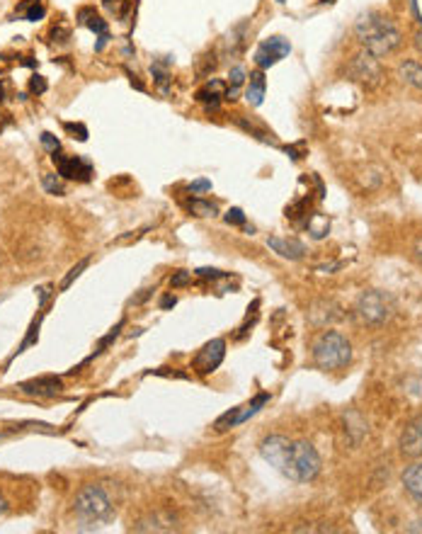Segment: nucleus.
I'll return each mask as SVG.
<instances>
[{
	"instance_id": "nucleus-7",
	"label": "nucleus",
	"mask_w": 422,
	"mask_h": 534,
	"mask_svg": "<svg viewBox=\"0 0 422 534\" xmlns=\"http://www.w3.org/2000/svg\"><path fill=\"white\" fill-rule=\"evenodd\" d=\"M269 400V394H258L250 403H245V405H238V408H230L228 413H223L221 415L219 420H216V432H226V430H230V428H238V425H243L245 420H250L253 418L255 413H258L260 408H262L264 403Z\"/></svg>"
},
{
	"instance_id": "nucleus-19",
	"label": "nucleus",
	"mask_w": 422,
	"mask_h": 534,
	"mask_svg": "<svg viewBox=\"0 0 422 534\" xmlns=\"http://www.w3.org/2000/svg\"><path fill=\"white\" fill-rule=\"evenodd\" d=\"M245 29H248V24H238V27H233L228 34H226V51L233 56V54H240L245 47Z\"/></svg>"
},
{
	"instance_id": "nucleus-33",
	"label": "nucleus",
	"mask_w": 422,
	"mask_h": 534,
	"mask_svg": "<svg viewBox=\"0 0 422 534\" xmlns=\"http://www.w3.org/2000/svg\"><path fill=\"white\" fill-rule=\"evenodd\" d=\"M121 5H126V0H105V8L110 10V13H115L117 17H124V10H121Z\"/></svg>"
},
{
	"instance_id": "nucleus-9",
	"label": "nucleus",
	"mask_w": 422,
	"mask_h": 534,
	"mask_svg": "<svg viewBox=\"0 0 422 534\" xmlns=\"http://www.w3.org/2000/svg\"><path fill=\"white\" fill-rule=\"evenodd\" d=\"M289 54H292L289 39L269 37V39H264V42L258 47V51H255V63H258L260 68H269V66H274V63L282 61V58H287Z\"/></svg>"
},
{
	"instance_id": "nucleus-27",
	"label": "nucleus",
	"mask_w": 422,
	"mask_h": 534,
	"mask_svg": "<svg viewBox=\"0 0 422 534\" xmlns=\"http://www.w3.org/2000/svg\"><path fill=\"white\" fill-rule=\"evenodd\" d=\"M63 129L71 131L73 138H78V141H87V129H85V124H73V122H66V124H63Z\"/></svg>"
},
{
	"instance_id": "nucleus-15",
	"label": "nucleus",
	"mask_w": 422,
	"mask_h": 534,
	"mask_svg": "<svg viewBox=\"0 0 422 534\" xmlns=\"http://www.w3.org/2000/svg\"><path fill=\"white\" fill-rule=\"evenodd\" d=\"M403 488L418 505H422V462L413 464V467L403 474Z\"/></svg>"
},
{
	"instance_id": "nucleus-40",
	"label": "nucleus",
	"mask_w": 422,
	"mask_h": 534,
	"mask_svg": "<svg viewBox=\"0 0 422 534\" xmlns=\"http://www.w3.org/2000/svg\"><path fill=\"white\" fill-rule=\"evenodd\" d=\"M277 3H287V0H277Z\"/></svg>"
},
{
	"instance_id": "nucleus-34",
	"label": "nucleus",
	"mask_w": 422,
	"mask_h": 534,
	"mask_svg": "<svg viewBox=\"0 0 422 534\" xmlns=\"http://www.w3.org/2000/svg\"><path fill=\"white\" fill-rule=\"evenodd\" d=\"M42 143H44V146H47L51 153H56V151H58V138L53 136V134L44 131V134H42Z\"/></svg>"
},
{
	"instance_id": "nucleus-10",
	"label": "nucleus",
	"mask_w": 422,
	"mask_h": 534,
	"mask_svg": "<svg viewBox=\"0 0 422 534\" xmlns=\"http://www.w3.org/2000/svg\"><path fill=\"white\" fill-rule=\"evenodd\" d=\"M223 357H226V343L221 338H214L211 343L204 345L197 357H194V369H197L199 374H211L214 369H219Z\"/></svg>"
},
{
	"instance_id": "nucleus-16",
	"label": "nucleus",
	"mask_w": 422,
	"mask_h": 534,
	"mask_svg": "<svg viewBox=\"0 0 422 534\" xmlns=\"http://www.w3.org/2000/svg\"><path fill=\"white\" fill-rule=\"evenodd\" d=\"M264 90H267V81H264L262 71L250 73L248 90H245V100H248L253 107H260L262 105V100H264Z\"/></svg>"
},
{
	"instance_id": "nucleus-5",
	"label": "nucleus",
	"mask_w": 422,
	"mask_h": 534,
	"mask_svg": "<svg viewBox=\"0 0 422 534\" xmlns=\"http://www.w3.org/2000/svg\"><path fill=\"white\" fill-rule=\"evenodd\" d=\"M357 318L364 325H384L386 321H391V316L396 314V301L391 294L381 289H369L360 296L355 306Z\"/></svg>"
},
{
	"instance_id": "nucleus-17",
	"label": "nucleus",
	"mask_w": 422,
	"mask_h": 534,
	"mask_svg": "<svg viewBox=\"0 0 422 534\" xmlns=\"http://www.w3.org/2000/svg\"><path fill=\"white\" fill-rule=\"evenodd\" d=\"M226 92V86L221 81H211L207 83V86L202 88V90L197 92V100L199 102H207V110H219V100L221 95Z\"/></svg>"
},
{
	"instance_id": "nucleus-20",
	"label": "nucleus",
	"mask_w": 422,
	"mask_h": 534,
	"mask_svg": "<svg viewBox=\"0 0 422 534\" xmlns=\"http://www.w3.org/2000/svg\"><path fill=\"white\" fill-rule=\"evenodd\" d=\"M228 83H230V86H228V90H226V97H230V100H233V97L238 95V88L245 83V68L243 66H233V68H230Z\"/></svg>"
},
{
	"instance_id": "nucleus-25",
	"label": "nucleus",
	"mask_w": 422,
	"mask_h": 534,
	"mask_svg": "<svg viewBox=\"0 0 422 534\" xmlns=\"http://www.w3.org/2000/svg\"><path fill=\"white\" fill-rule=\"evenodd\" d=\"M44 5L42 0H32V3H27V10H24V19H29V22H37V19L44 17Z\"/></svg>"
},
{
	"instance_id": "nucleus-18",
	"label": "nucleus",
	"mask_w": 422,
	"mask_h": 534,
	"mask_svg": "<svg viewBox=\"0 0 422 534\" xmlns=\"http://www.w3.org/2000/svg\"><path fill=\"white\" fill-rule=\"evenodd\" d=\"M398 76L403 78V83H408V86L422 92V66L418 61H403L398 66Z\"/></svg>"
},
{
	"instance_id": "nucleus-13",
	"label": "nucleus",
	"mask_w": 422,
	"mask_h": 534,
	"mask_svg": "<svg viewBox=\"0 0 422 534\" xmlns=\"http://www.w3.org/2000/svg\"><path fill=\"white\" fill-rule=\"evenodd\" d=\"M61 389H63V384L58 377H39V379H32V382L19 384V391L29 394V396H39V398L56 396Z\"/></svg>"
},
{
	"instance_id": "nucleus-14",
	"label": "nucleus",
	"mask_w": 422,
	"mask_h": 534,
	"mask_svg": "<svg viewBox=\"0 0 422 534\" xmlns=\"http://www.w3.org/2000/svg\"><path fill=\"white\" fill-rule=\"evenodd\" d=\"M267 245L287 260H301L303 255H306V245L296 238H279V236H272V238H267Z\"/></svg>"
},
{
	"instance_id": "nucleus-24",
	"label": "nucleus",
	"mask_w": 422,
	"mask_h": 534,
	"mask_svg": "<svg viewBox=\"0 0 422 534\" xmlns=\"http://www.w3.org/2000/svg\"><path fill=\"white\" fill-rule=\"evenodd\" d=\"M42 185H44V190H47L49 195H56V197H63V195H66V190H63L61 180H58L56 175H51V172H47V175L42 177Z\"/></svg>"
},
{
	"instance_id": "nucleus-30",
	"label": "nucleus",
	"mask_w": 422,
	"mask_h": 534,
	"mask_svg": "<svg viewBox=\"0 0 422 534\" xmlns=\"http://www.w3.org/2000/svg\"><path fill=\"white\" fill-rule=\"evenodd\" d=\"M121 325H124V321H119V323H117V328H112V333H110V335H107V338H102V340H100V345H97L95 355H100V353H102V350H105V348H107V345H110V343H112V340H115V338H117V335H119Z\"/></svg>"
},
{
	"instance_id": "nucleus-28",
	"label": "nucleus",
	"mask_w": 422,
	"mask_h": 534,
	"mask_svg": "<svg viewBox=\"0 0 422 534\" xmlns=\"http://www.w3.org/2000/svg\"><path fill=\"white\" fill-rule=\"evenodd\" d=\"M413 13H415V19H418V29H415V49H418V54L422 56V17H420V13H418V3L413 0Z\"/></svg>"
},
{
	"instance_id": "nucleus-39",
	"label": "nucleus",
	"mask_w": 422,
	"mask_h": 534,
	"mask_svg": "<svg viewBox=\"0 0 422 534\" xmlns=\"http://www.w3.org/2000/svg\"><path fill=\"white\" fill-rule=\"evenodd\" d=\"M5 510H8V505H5V498H3V496H0V517H3V515H5Z\"/></svg>"
},
{
	"instance_id": "nucleus-23",
	"label": "nucleus",
	"mask_w": 422,
	"mask_h": 534,
	"mask_svg": "<svg viewBox=\"0 0 422 534\" xmlns=\"http://www.w3.org/2000/svg\"><path fill=\"white\" fill-rule=\"evenodd\" d=\"M87 265H90V258H83L81 260V263H78L76 267H71V270H68V275L66 277H63V282H61V286H58V289H61V291H66L68 289V286H71L73 284V282H76L78 280V277H81L83 275V270H85V267Z\"/></svg>"
},
{
	"instance_id": "nucleus-31",
	"label": "nucleus",
	"mask_w": 422,
	"mask_h": 534,
	"mask_svg": "<svg viewBox=\"0 0 422 534\" xmlns=\"http://www.w3.org/2000/svg\"><path fill=\"white\" fill-rule=\"evenodd\" d=\"M192 282V272H178V275L170 280V284H173V289H178V286H185Z\"/></svg>"
},
{
	"instance_id": "nucleus-37",
	"label": "nucleus",
	"mask_w": 422,
	"mask_h": 534,
	"mask_svg": "<svg viewBox=\"0 0 422 534\" xmlns=\"http://www.w3.org/2000/svg\"><path fill=\"white\" fill-rule=\"evenodd\" d=\"M160 306H163V309H170V306H175V296H165V299L160 301Z\"/></svg>"
},
{
	"instance_id": "nucleus-29",
	"label": "nucleus",
	"mask_w": 422,
	"mask_h": 534,
	"mask_svg": "<svg viewBox=\"0 0 422 534\" xmlns=\"http://www.w3.org/2000/svg\"><path fill=\"white\" fill-rule=\"evenodd\" d=\"M49 83L44 81V76H32V81H29V90L34 92V95H42V92H47Z\"/></svg>"
},
{
	"instance_id": "nucleus-26",
	"label": "nucleus",
	"mask_w": 422,
	"mask_h": 534,
	"mask_svg": "<svg viewBox=\"0 0 422 534\" xmlns=\"http://www.w3.org/2000/svg\"><path fill=\"white\" fill-rule=\"evenodd\" d=\"M226 224L245 226V214H243V209H238V207H233V209L226 211Z\"/></svg>"
},
{
	"instance_id": "nucleus-38",
	"label": "nucleus",
	"mask_w": 422,
	"mask_h": 534,
	"mask_svg": "<svg viewBox=\"0 0 422 534\" xmlns=\"http://www.w3.org/2000/svg\"><path fill=\"white\" fill-rule=\"evenodd\" d=\"M8 115H5V112L3 110H0V134H3V129H5V127H8Z\"/></svg>"
},
{
	"instance_id": "nucleus-21",
	"label": "nucleus",
	"mask_w": 422,
	"mask_h": 534,
	"mask_svg": "<svg viewBox=\"0 0 422 534\" xmlns=\"http://www.w3.org/2000/svg\"><path fill=\"white\" fill-rule=\"evenodd\" d=\"M151 73H153V81L158 83V88L163 92H168V83H170V73H168V61H155L151 66Z\"/></svg>"
},
{
	"instance_id": "nucleus-32",
	"label": "nucleus",
	"mask_w": 422,
	"mask_h": 534,
	"mask_svg": "<svg viewBox=\"0 0 422 534\" xmlns=\"http://www.w3.org/2000/svg\"><path fill=\"white\" fill-rule=\"evenodd\" d=\"M192 195H199V192H209L211 190V180H194V182H189V187H187Z\"/></svg>"
},
{
	"instance_id": "nucleus-1",
	"label": "nucleus",
	"mask_w": 422,
	"mask_h": 534,
	"mask_svg": "<svg viewBox=\"0 0 422 534\" xmlns=\"http://www.w3.org/2000/svg\"><path fill=\"white\" fill-rule=\"evenodd\" d=\"M260 454L264 462H269L277 471H282L296 483H308L321 474V457H318L316 447L303 439L272 435L260 444Z\"/></svg>"
},
{
	"instance_id": "nucleus-4",
	"label": "nucleus",
	"mask_w": 422,
	"mask_h": 534,
	"mask_svg": "<svg viewBox=\"0 0 422 534\" xmlns=\"http://www.w3.org/2000/svg\"><path fill=\"white\" fill-rule=\"evenodd\" d=\"M73 510L81 520L85 522H107L112 515H115V508H112V501L110 496L105 493L102 486H85L81 488V493L76 496L73 501Z\"/></svg>"
},
{
	"instance_id": "nucleus-36",
	"label": "nucleus",
	"mask_w": 422,
	"mask_h": 534,
	"mask_svg": "<svg viewBox=\"0 0 422 534\" xmlns=\"http://www.w3.org/2000/svg\"><path fill=\"white\" fill-rule=\"evenodd\" d=\"M413 253H415V258H418V263L422 265V238H418V241H415V248H413Z\"/></svg>"
},
{
	"instance_id": "nucleus-12",
	"label": "nucleus",
	"mask_w": 422,
	"mask_h": 534,
	"mask_svg": "<svg viewBox=\"0 0 422 534\" xmlns=\"http://www.w3.org/2000/svg\"><path fill=\"white\" fill-rule=\"evenodd\" d=\"M78 22L85 24L87 29H92V32L97 34L95 51H102V49H105V44H107V39H110V32H107V22H105V19H102L92 8H81V10H78Z\"/></svg>"
},
{
	"instance_id": "nucleus-6",
	"label": "nucleus",
	"mask_w": 422,
	"mask_h": 534,
	"mask_svg": "<svg viewBox=\"0 0 422 534\" xmlns=\"http://www.w3.org/2000/svg\"><path fill=\"white\" fill-rule=\"evenodd\" d=\"M347 76H350L355 83H362L364 88H376V86H381V81H384V68H381L379 58L364 49V51H360L350 61Z\"/></svg>"
},
{
	"instance_id": "nucleus-8",
	"label": "nucleus",
	"mask_w": 422,
	"mask_h": 534,
	"mask_svg": "<svg viewBox=\"0 0 422 534\" xmlns=\"http://www.w3.org/2000/svg\"><path fill=\"white\" fill-rule=\"evenodd\" d=\"M53 163H56V170L61 177L66 180H76V182H87L92 177V163L85 161L81 156H58V151L53 153Z\"/></svg>"
},
{
	"instance_id": "nucleus-2",
	"label": "nucleus",
	"mask_w": 422,
	"mask_h": 534,
	"mask_svg": "<svg viewBox=\"0 0 422 534\" xmlns=\"http://www.w3.org/2000/svg\"><path fill=\"white\" fill-rule=\"evenodd\" d=\"M355 37L360 39V44L369 54H374L376 58L389 56L396 49L403 44V34L396 27V22L391 17L381 13H364L357 17L355 22Z\"/></svg>"
},
{
	"instance_id": "nucleus-35",
	"label": "nucleus",
	"mask_w": 422,
	"mask_h": 534,
	"mask_svg": "<svg viewBox=\"0 0 422 534\" xmlns=\"http://www.w3.org/2000/svg\"><path fill=\"white\" fill-rule=\"evenodd\" d=\"M197 275L199 277H211V280H219V277H226V272H221V270H214V267H199L197 270Z\"/></svg>"
},
{
	"instance_id": "nucleus-3",
	"label": "nucleus",
	"mask_w": 422,
	"mask_h": 534,
	"mask_svg": "<svg viewBox=\"0 0 422 534\" xmlns=\"http://www.w3.org/2000/svg\"><path fill=\"white\" fill-rule=\"evenodd\" d=\"M352 359V345L337 330H326L316 338L313 343V362L321 369L330 372V369H342L347 367Z\"/></svg>"
},
{
	"instance_id": "nucleus-22",
	"label": "nucleus",
	"mask_w": 422,
	"mask_h": 534,
	"mask_svg": "<svg viewBox=\"0 0 422 534\" xmlns=\"http://www.w3.org/2000/svg\"><path fill=\"white\" fill-rule=\"evenodd\" d=\"M189 211L197 216H216L219 214V207L214 202H204V200H192L189 202Z\"/></svg>"
},
{
	"instance_id": "nucleus-11",
	"label": "nucleus",
	"mask_w": 422,
	"mask_h": 534,
	"mask_svg": "<svg viewBox=\"0 0 422 534\" xmlns=\"http://www.w3.org/2000/svg\"><path fill=\"white\" fill-rule=\"evenodd\" d=\"M400 452L405 457H422V415L405 425L400 435Z\"/></svg>"
}]
</instances>
